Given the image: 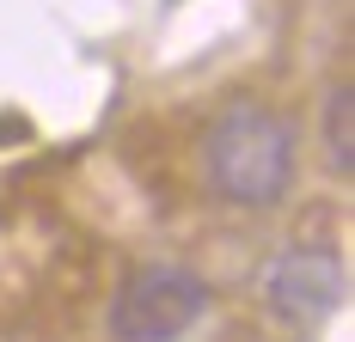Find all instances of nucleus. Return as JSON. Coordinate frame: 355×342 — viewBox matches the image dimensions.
<instances>
[{
	"instance_id": "f03ea898",
	"label": "nucleus",
	"mask_w": 355,
	"mask_h": 342,
	"mask_svg": "<svg viewBox=\"0 0 355 342\" xmlns=\"http://www.w3.org/2000/svg\"><path fill=\"white\" fill-rule=\"evenodd\" d=\"M209 312V281L178 263L129 269L110 294V336L116 342H178Z\"/></svg>"
},
{
	"instance_id": "7ed1b4c3",
	"label": "nucleus",
	"mask_w": 355,
	"mask_h": 342,
	"mask_svg": "<svg viewBox=\"0 0 355 342\" xmlns=\"http://www.w3.org/2000/svg\"><path fill=\"white\" fill-rule=\"evenodd\" d=\"M349 300V269L331 244H288L263 269V306L294 330H319Z\"/></svg>"
},
{
	"instance_id": "f257e3e1",
	"label": "nucleus",
	"mask_w": 355,
	"mask_h": 342,
	"mask_svg": "<svg viewBox=\"0 0 355 342\" xmlns=\"http://www.w3.org/2000/svg\"><path fill=\"white\" fill-rule=\"evenodd\" d=\"M202 183L227 208H276L294 183V123L263 98H227L202 129Z\"/></svg>"
},
{
	"instance_id": "20e7f679",
	"label": "nucleus",
	"mask_w": 355,
	"mask_h": 342,
	"mask_svg": "<svg viewBox=\"0 0 355 342\" xmlns=\"http://www.w3.org/2000/svg\"><path fill=\"white\" fill-rule=\"evenodd\" d=\"M324 159L343 177L355 171V86L349 80L324 92Z\"/></svg>"
}]
</instances>
